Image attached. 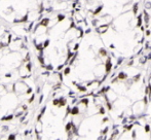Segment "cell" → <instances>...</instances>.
Segmentation results:
<instances>
[{"mask_svg":"<svg viewBox=\"0 0 151 140\" xmlns=\"http://www.w3.org/2000/svg\"><path fill=\"white\" fill-rule=\"evenodd\" d=\"M33 100H34V96H32V98H31V99H29V102H32Z\"/></svg>","mask_w":151,"mask_h":140,"instance_id":"6","label":"cell"},{"mask_svg":"<svg viewBox=\"0 0 151 140\" xmlns=\"http://www.w3.org/2000/svg\"><path fill=\"white\" fill-rule=\"evenodd\" d=\"M148 69H150V70H151V65L149 66V68H148ZM148 98H149V102H150V106H151V97H148Z\"/></svg>","mask_w":151,"mask_h":140,"instance_id":"5","label":"cell"},{"mask_svg":"<svg viewBox=\"0 0 151 140\" xmlns=\"http://www.w3.org/2000/svg\"><path fill=\"white\" fill-rule=\"evenodd\" d=\"M48 44H50V40H46V41L44 42V48H46V46H47Z\"/></svg>","mask_w":151,"mask_h":140,"instance_id":"4","label":"cell"},{"mask_svg":"<svg viewBox=\"0 0 151 140\" xmlns=\"http://www.w3.org/2000/svg\"><path fill=\"white\" fill-rule=\"evenodd\" d=\"M14 138H16V136L12 134V135H10V136L8 137V140H14Z\"/></svg>","mask_w":151,"mask_h":140,"instance_id":"3","label":"cell"},{"mask_svg":"<svg viewBox=\"0 0 151 140\" xmlns=\"http://www.w3.org/2000/svg\"><path fill=\"white\" fill-rule=\"evenodd\" d=\"M27 68H28V70H30V69H31V66H30V64H28V65H27Z\"/></svg>","mask_w":151,"mask_h":140,"instance_id":"7","label":"cell"},{"mask_svg":"<svg viewBox=\"0 0 151 140\" xmlns=\"http://www.w3.org/2000/svg\"><path fill=\"white\" fill-rule=\"evenodd\" d=\"M108 140H151L150 120L143 118L114 126Z\"/></svg>","mask_w":151,"mask_h":140,"instance_id":"1","label":"cell"},{"mask_svg":"<svg viewBox=\"0 0 151 140\" xmlns=\"http://www.w3.org/2000/svg\"><path fill=\"white\" fill-rule=\"evenodd\" d=\"M48 22H50V20H48V19H44V20L42 21L41 23H40V25H42V26L46 27L48 25Z\"/></svg>","mask_w":151,"mask_h":140,"instance_id":"2","label":"cell"}]
</instances>
